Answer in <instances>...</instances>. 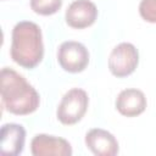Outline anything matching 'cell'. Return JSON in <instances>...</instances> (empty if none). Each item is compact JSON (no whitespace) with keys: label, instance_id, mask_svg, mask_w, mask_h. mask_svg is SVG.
I'll return each mask as SVG.
<instances>
[{"label":"cell","instance_id":"cell-7","mask_svg":"<svg viewBox=\"0 0 156 156\" xmlns=\"http://www.w3.org/2000/svg\"><path fill=\"white\" fill-rule=\"evenodd\" d=\"M98 18L96 5L90 0H74L66 10V23L76 29L90 27Z\"/></svg>","mask_w":156,"mask_h":156},{"label":"cell","instance_id":"cell-5","mask_svg":"<svg viewBox=\"0 0 156 156\" xmlns=\"http://www.w3.org/2000/svg\"><path fill=\"white\" fill-rule=\"evenodd\" d=\"M57 61L66 72L79 73L89 63V51L79 41H63L57 50Z\"/></svg>","mask_w":156,"mask_h":156},{"label":"cell","instance_id":"cell-2","mask_svg":"<svg viewBox=\"0 0 156 156\" xmlns=\"http://www.w3.org/2000/svg\"><path fill=\"white\" fill-rule=\"evenodd\" d=\"M10 55L13 62L23 68L37 67L44 56V44L40 27L30 21L16 23L11 35Z\"/></svg>","mask_w":156,"mask_h":156},{"label":"cell","instance_id":"cell-3","mask_svg":"<svg viewBox=\"0 0 156 156\" xmlns=\"http://www.w3.org/2000/svg\"><path fill=\"white\" fill-rule=\"evenodd\" d=\"M88 105L89 98L87 91L80 88H73L62 96L56 111L57 119L65 126L76 124L84 117Z\"/></svg>","mask_w":156,"mask_h":156},{"label":"cell","instance_id":"cell-6","mask_svg":"<svg viewBox=\"0 0 156 156\" xmlns=\"http://www.w3.org/2000/svg\"><path fill=\"white\" fill-rule=\"evenodd\" d=\"M33 156H71V144L60 136L49 134H37L30 141Z\"/></svg>","mask_w":156,"mask_h":156},{"label":"cell","instance_id":"cell-10","mask_svg":"<svg viewBox=\"0 0 156 156\" xmlns=\"http://www.w3.org/2000/svg\"><path fill=\"white\" fill-rule=\"evenodd\" d=\"M147 101L145 94L135 88H128L122 90L116 99L117 111L126 117H136L141 115L146 108Z\"/></svg>","mask_w":156,"mask_h":156},{"label":"cell","instance_id":"cell-12","mask_svg":"<svg viewBox=\"0 0 156 156\" xmlns=\"http://www.w3.org/2000/svg\"><path fill=\"white\" fill-rule=\"evenodd\" d=\"M139 15L149 23H156V0H141L139 4Z\"/></svg>","mask_w":156,"mask_h":156},{"label":"cell","instance_id":"cell-4","mask_svg":"<svg viewBox=\"0 0 156 156\" xmlns=\"http://www.w3.org/2000/svg\"><path fill=\"white\" fill-rule=\"evenodd\" d=\"M138 63L139 52L132 43H119L112 49L108 56V69L117 78L132 74Z\"/></svg>","mask_w":156,"mask_h":156},{"label":"cell","instance_id":"cell-8","mask_svg":"<svg viewBox=\"0 0 156 156\" xmlns=\"http://www.w3.org/2000/svg\"><path fill=\"white\" fill-rule=\"evenodd\" d=\"M85 145L96 156H115L119 149L115 135L101 128H93L85 134Z\"/></svg>","mask_w":156,"mask_h":156},{"label":"cell","instance_id":"cell-1","mask_svg":"<svg viewBox=\"0 0 156 156\" xmlns=\"http://www.w3.org/2000/svg\"><path fill=\"white\" fill-rule=\"evenodd\" d=\"M1 100L10 113L18 116L33 113L40 104L35 88L22 74L9 67L1 69Z\"/></svg>","mask_w":156,"mask_h":156},{"label":"cell","instance_id":"cell-9","mask_svg":"<svg viewBox=\"0 0 156 156\" xmlns=\"http://www.w3.org/2000/svg\"><path fill=\"white\" fill-rule=\"evenodd\" d=\"M0 152L4 156L22 154L26 141V129L17 123H5L0 130Z\"/></svg>","mask_w":156,"mask_h":156},{"label":"cell","instance_id":"cell-11","mask_svg":"<svg viewBox=\"0 0 156 156\" xmlns=\"http://www.w3.org/2000/svg\"><path fill=\"white\" fill-rule=\"evenodd\" d=\"M62 6V0H30V9L41 16L56 13Z\"/></svg>","mask_w":156,"mask_h":156}]
</instances>
